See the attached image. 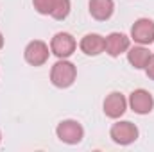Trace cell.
<instances>
[{
    "label": "cell",
    "instance_id": "6da1fadb",
    "mask_svg": "<svg viewBox=\"0 0 154 152\" xmlns=\"http://www.w3.org/2000/svg\"><path fill=\"white\" fill-rule=\"evenodd\" d=\"M75 75H77V70L75 66L70 63V61H57L54 66H52V72H50V81L54 86L57 88H68L74 84L75 81Z\"/></svg>",
    "mask_w": 154,
    "mask_h": 152
},
{
    "label": "cell",
    "instance_id": "7a4b0ae2",
    "mask_svg": "<svg viewBox=\"0 0 154 152\" xmlns=\"http://www.w3.org/2000/svg\"><path fill=\"white\" fill-rule=\"evenodd\" d=\"M56 132H57V138H59L61 141L70 143V145L79 143V141L82 140V136H84L82 125H81L79 122H75V120H63V122L57 125Z\"/></svg>",
    "mask_w": 154,
    "mask_h": 152
},
{
    "label": "cell",
    "instance_id": "3957f363",
    "mask_svg": "<svg viewBox=\"0 0 154 152\" xmlns=\"http://www.w3.org/2000/svg\"><path fill=\"white\" fill-rule=\"evenodd\" d=\"M75 47H77L75 39H74L72 34H68V32H57L52 38V41H50V50L59 59H65V57L72 56L74 50H75Z\"/></svg>",
    "mask_w": 154,
    "mask_h": 152
},
{
    "label": "cell",
    "instance_id": "277c9868",
    "mask_svg": "<svg viewBox=\"0 0 154 152\" xmlns=\"http://www.w3.org/2000/svg\"><path fill=\"white\" fill-rule=\"evenodd\" d=\"M131 38L140 45H151L154 41V22L149 18H140L131 29Z\"/></svg>",
    "mask_w": 154,
    "mask_h": 152
},
{
    "label": "cell",
    "instance_id": "5b68a950",
    "mask_svg": "<svg viewBox=\"0 0 154 152\" xmlns=\"http://www.w3.org/2000/svg\"><path fill=\"white\" fill-rule=\"evenodd\" d=\"M25 61L32 66H41L47 63L48 59V47L45 41H39V39H34L31 41L27 47H25Z\"/></svg>",
    "mask_w": 154,
    "mask_h": 152
},
{
    "label": "cell",
    "instance_id": "8992f818",
    "mask_svg": "<svg viewBox=\"0 0 154 152\" xmlns=\"http://www.w3.org/2000/svg\"><path fill=\"white\" fill-rule=\"evenodd\" d=\"M111 138H113L115 143L129 145L138 138V129L131 122H118L111 127Z\"/></svg>",
    "mask_w": 154,
    "mask_h": 152
},
{
    "label": "cell",
    "instance_id": "52a82bcc",
    "mask_svg": "<svg viewBox=\"0 0 154 152\" xmlns=\"http://www.w3.org/2000/svg\"><path fill=\"white\" fill-rule=\"evenodd\" d=\"M129 106L134 113L138 114H147L152 111L154 108V99L147 90H134L129 97Z\"/></svg>",
    "mask_w": 154,
    "mask_h": 152
},
{
    "label": "cell",
    "instance_id": "ba28073f",
    "mask_svg": "<svg viewBox=\"0 0 154 152\" xmlns=\"http://www.w3.org/2000/svg\"><path fill=\"white\" fill-rule=\"evenodd\" d=\"M125 108H127V100L118 91L109 93L106 97V100H104V113L109 118H120L122 114L125 113Z\"/></svg>",
    "mask_w": 154,
    "mask_h": 152
},
{
    "label": "cell",
    "instance_id": "9c48e42d",
    "mask_svg": "<svg viewBox=\"0 0 154 152\" xmlns=\"http://www.w3.org/2000/svg\"><path fill=\"white\" fill-rule=\"evenodd\" d=\"M106 41V47H104V50L109 54V56H120L122 52H125V50H129V38L125 36V34H120V32H111L108 38H104Z\"/></svg>",
    "mask_w": 154,
    "mask_h": 152
},
{
    "label": "cell",
    "instance_id": "30bf717a",
    "mask_svg": "<svg viewBox=\"0 0 154 152\" xmlns=\"http://www.w3.org/2000/svg\"><path fill=\"white\" fill-rule=\"evenodd\" d=\"M81 50L86 54V56H99L104 52V47H106V41L100 34H86L84 38L81 39Z\"/></svg>",
    "mask_w": 154,
    "mask_h": 152
},
{
    "label": "cell",
    "instance_id": "8fae6325",
    "mask_svg": "<svg viewBox=\"0 0 154 152\" xmlns=\"http://www.w3.org/2000/svg\"><path fill=\"white\" fill-rule=\"evenodd\" d=\"M115 11V4L113 0H90V14L95 18V20H108L111 18Z\"/></svg>",
    "mask_w": 154,
    "mask_h": 152
},
{
    "label": "cell",
    "instance_id": "7c38bea8",
    "mask_svg": "<svg viewBox=\"0 0 154 152\" xmlns=\"http://www.w3.org/2000/svg\"><path fill=\"white\" fill-rule=\"evenodd\" d=\"M149 57H151V52L145 47H133L127 52V59L134 68H145Z\"/></svg>",
    "mask_w": 154,
    "mask_h": 152
},
{
    "label": "cell",
    "instance_id": "4fadbf2b",
    "mask_svg": "<svg viewBox=\"0 0 154 152\" xmlns=\"http://www.w3.org/2000/svg\"><path fill=\"white\" fill-rule=\"evenodd\" d=\"M70 13V0H54L50 16L56 20H65Z\"/></svg>",
    "mask_w": 154,
    "mask_h": 152
},
{
    "label": "cell",
    "instance_id": "5bb4252c",
    "mask_svg": "<svg viewBox=\"0 0 154 152\" xmlns=\"http://www.w3.org/2000/svg\"><path fill=\"white\" fill-rule=\"evenodd\" d=\"M32 4H34V9L39 14H50L54 0H32Z\"/></svg>",
    "mask_w": 154,
    "mask_h": 152
},
{
    "label": "cell",
    "instance_id": "9a60e30c",
    "mask_svg": "<svg viewBox=\"0 0 154 152\" xmlns=\"http://www.w3.org/2000/svg\"><path fill=\"white\" fill-rule=\"evenodd\" d=\"M145 72H147V75L154 81V56L149 57V61H147V65H145Z\"/></svg>",
    "mask_w": 154,
    "mask_h": 152
},
{
    "label": "cell",
    "instance_id": "2e32d148",
    "mask_svg": "<svg viewBox=\"0 0 154 152\" xmlns=\"http://www.w3.org/2000/svg\"><path fill=\"white\" fill-rule=\"evenodd\" d=\"M4 47V36H2V32H0V48Z\"/></svg>",
    "mask_w": 154,
    "mask_h": 152
},
{
    "label": "cell",
    "instance_id": "e0dca14e",
    "mask_svg": "<svg viewBox=\"0 0 154 152\" xmlns=\"http://www.w3.org/2000/svg\"><path fill=\"white\" fill-rule=\"evenodd\" d=\"M0 140H2V134H0Z\"/></svg>",
    "mask_w": 154,
    "mask_h": 152
}]
</instances>
